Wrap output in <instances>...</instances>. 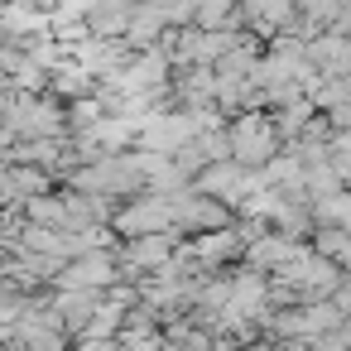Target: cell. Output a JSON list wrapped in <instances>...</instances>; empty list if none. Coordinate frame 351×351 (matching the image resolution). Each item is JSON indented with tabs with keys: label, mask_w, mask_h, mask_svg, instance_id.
<instances>
[{
	"label": "cell",
	"mask_w": 351,
	"mask_h": 351,
	"mask_svg": "<svg viewBox=\"0 0 351 351\" xmlns=\"http://www.w3.org/2000/svg\"><path fill=\"white\" fill-rule=\"evenodd\" d=\"M97 77L73 58V63H63V68H53L49 73V97H58L63 106H73V101H87V97H97Z\"/></svg>",
	"instance_id": "52a82bcc"
},
{
	"label": "cell",
	"mask_w": 351,
	"mask_h": 351,
	"mask_svg": "<svg viewBox=\"0 0 351 351\" xmlns=\"http://www.w3.org/2000/svg\"><path fill=\"white\" fill-rule=\"evenodd\" d=\"M313 226L317 231H351V193L313 202Z\"/></svg>",
	"instance_id": "9c48e42d"
},
{
	"label": "cell",
	"mask_w": 351,
	"mask_h": 351,
	"mask_svg": "<svg viewBox=\"0 0 351 351\" xmlns=\"http://www.w3.org/2000/svg\"><path fill=\"white\" fill-rule=\"evenodd\" d=\"M193 241V255H197V265L207 269V274H226V265H245V241H241V231L231 226V231H207V236H188Z\"/></svg>",
	"instance_id": "5b68a950"
},
{
	"label": "cell",
	"mask_w": 351,
	"mask_h": 351,
	"mask_svg": "<svg viewBox=\"0 0 351 351\" xmlns=\"http://www.w3.org/2000/svg\"><path fill=\"white\" fill-rule=\"evenodd\" d=\"M121 284V265H116V250H92V255H82V260H73L63 274H58V284H53V293H73V289H92V293H111Z\"/></svg>",
	"instance_id": "3957f363"
},
{
	"label": "cell",
	"mask_w": 351,
	"mask_h": 351,
	"mask_svg": "<svg viewBox=\"0 0 351 351\" xmlns=\"http://www.w3.org/2000/svg\"><path fill=\"white\" fill-rule=\"evenodd\" d=\"M164 39H169V15H164V5H135L130 34H125L130 53H149V49H159Z\"/></svg>",
	"instance_id": "8992f818"
},
{
	"label": "cell",
	"mask_w": 351,
	"mask_h": 351,
	"mask_svg": "<svg viewBox=\"0 0 351 351\" xmlns=\"http://www.w3.org/2000/svg\"><path fill=\"white\" fill-rule=\"evenodd\" d=\"M111 231L121 241H140V236H169L178 231V212L169 197H154V193H140L135 202H125L111 221Z\"/></svg>",
	"instance_id": "7a4b0ae2"
},
{
	"label": "cell",
	"mask_w": 351,
	"mask_h": 351,
	"mask_svg": "<svg viewBox=\"0 0 351 351\" xmlns=\"http://www.w3.org/2000/svg\"><path fill=\"white\" fill-rule=\"evenodd\" d=\"M173 212H178V236L193 231V236H207V231H231L236 226V212L202 197V193H188V197H173Z\"/></svg>",
	"instance_id": "277c9868"
},
{
	"label": "cell",
	"mask_w": 351,
	"mask_h": 351,
	"mask_svg": "<svg viewBox=\"0 0 351 351\" xmlns=\"http://www.w3.org/2000/svg\"><path fill=\"white\" fill-rule=\"evenodd\" d=\"M164 332H121V351H164Z\"/></svg>",
	"instance_id": "8fae6325"
},
{
	"label": "cell",
	"mask_w": 351,
	"mask_h": 351,
	"mask_svg": "<svg viewBox=\"0 0 351 351\" xmlns=\"http://www.w3.org/2000/svg\"><path fill=\"white\" fill-rule=\"evenodd\" d=\"M130 20H135V5H125V0H116V5H87V34L92 39L121 44L130 34Z\"/></svg>",
	"instance_id": "ba28073f"
},
{
	"label": "cell",
	"mask_w": 351,
	"mask_h": 351,
	"mask_svg": "<svg viewBox=\"0 0 351 351\" xmlns=\"http://www.w3.org/2000/svg\"><path fill=\"white\" fill-rule=\"evenodd\" d=\"M164 351H188V346H178V341H164Z\"/></svg>",
	"instance_id": "7c38bea8"
},
{
	"label": "cell",
	"mask_w": 351,
	"mask_h": 351,
	"mask_svg": "<svg viewBox=\"0 0 351 351\" xmlns=\"http://www.w3.org/2000/svg\"><path fill=\"white\" fill-rule=\"evenodd\" d=\"M111 111H106V101L101 97H87V101H73L68 106V135H87L92 125H101Z\"/></svg>",
	"instance_id": "30bf717a"
},
{
	"label": "cell",
	"mask_w": 351,
	"mask_h": 351,
	"mask_svg": "<svg viewBox=\"0 0 351 351\" xmlns=\"http://www.w3.org/2000/svg\"><path fill=\"white\" fill-rule=\"evenodd\" d=\"M231 154H236L241 169H255V173H260L269 159H279V154H284V140H279L274 116H265V111H241V116L231 121Z\"/></svg>",
	"instance_id": "6da1fadb"
}]
</instances>
